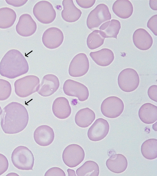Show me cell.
Returning <instances> with one entry per match:
<instances>
[{
    "instance_id": "1",
    "label": "cell",
    "mask_w": 157,
    "mask_h": 176,
    "mask_svg": "<svg viewBox=\"0 0 157 176\" xmlns=\"http://www.w3.org/2000/svg\"><path fill=\"white\" fill-rule=\"evenodd\" d=\"M29 119L28 113L25 107L18 102H12L2 110L1 126L6 134H17L25 128Z\"/></svg>"
},
{
    "instance_id": "2",
    "label": "cell",
    "mask_w": 157,
    "mask_h": 176,
    "mask_svg": "<svg viewBox=\"0 0 157 176\" xmlns=\"http://www.w3.org/2000/svg\"><path fill=\"white\" fill-rule=\"evenodd\" d=\"M28 63L22 53L16 49L6 52L0 62V74L9 79H14L27 73Z\"/></svg>"
},
{
    "instance_id": "3",
    "label": "cell",
    "mask_w": 157,
    "mask_h": 176,
    "mask_svg": "<svg viewBox=\"0 0 157 176\" xmlns=\"http://www.w3.org/2000/svg\"><path fill=\"white\" fill-rule=\"evenodd\" d=\"M11 161L17 169L22 170H33L34 158L32 152L27 147L19 146L12 152Z\"/></svg>"
},
{
    "instance_id": "4",
    "label": "cell",
    "mask_w": 157,
    "mask_h": 176,
    "mask_svg": "<svg viewBox=\"0 0 157 176\" xmlns=\"http://www.w3.org/2000/svg\"><path fill=\"white\" fill-rule=\"evenodd\" d=\"M40 82L39 78L33 75L17 79L14 83L15 92L19 97H26L37 91Z\"/></svg>"
},
{
    "instance_id": "5",
    "label": "cell",
    "mask_w": 157,
    "mask_h": 176,
    "mask_svg": "<svg viewBox=\"0 0 157 176\" xmlns=\"http://www.w3.org/2000/svg\"><path fill=\"white\" fill-rule=\"evenodd\" d=\"M140 77L137 72L132 68L122 70L118 77L117 82L120 88L126 92L136 90L140 83Z\"/></svg>"
},
{
    "instance_id": "6",
    "label": "cell",
    "mask_w": 157,
    "mask_h": 176,
    "mask_svg": "<svg viewBox=\"0 0 157 176\" xmlns=\"http://www.w3.org/2000/svg\"><path fill=\"white\" fill-rule=\"evenodd\" d=\"M33 13L39 22L44 24L51 23L56 16L53 6L47 1H40L36 3L33 7Z\"/></svg>"
},
{
    "instance_id": "7",
    "label": "cell",
    "mask_w": 157,
    "mask_h": 176,
    "mask_svg": "<svg viewBox=\"0 0 157 176\" xmlns=\"http://www.w3.org/2000/svg\"><path fill=\"white\" fill-rule=\"evenodd\" d=\"M111 19V15L107 6L104 4H100L88 15L86 20L87 26L91 30L98 27L103 23Z\"/></svg>"
},
{
    "instance_id": "8",
    "label": "cell",
    "mask_w": 157,
    "mask_h": 176,
    "mask_svg": "<svg viewBox=\"0 0 157 176\" xmlns=\"http://www.w3.org/2000/svg\"><path fill=\"white\" fill-rule=\"evenodd\" d=\"M85 153L83 148L76 144H71L67 146L62 154L64 163L72 168L79 165L84 160Z\"/></svg>"
},
{
    "instance_id": "9",
    "label": "cell",
    "mask_w": 157,
    "mask_h": 176,
    "mask_svg": "<svg viewBox=\"0 0 157 176\" xmlns=\"http://www.w3.org/2000/svg\"><path fill=\"white\" fill-rule=\"evenodd\" d=\"M124 105L123 101L116 96H112L105 99L101 105V112L106 117L115 118L123 112Z\"/></svg>"
},
{
    "instance_id": "10",
    "label": "cell",
    "mask_w": 157,
    "mask_h": 176,
    "mask_svg": "<svg viewBox=\"0 0 157 176\" xmlns=\"http://www.w3.org/2000/svg\"><path fill=\"white\" fill-rule=\"evenodd\" d=\"M63 90L67 95L76 97L81 101H86L89 96V90L86 86L81 83L71 79L65 81Z\"/></svg>"
},
{
    "instance_id": "11",
    "label": "cell",
    "mask_w": 157,
    "mask_h": 176,
    "mask_svg": "<svg viewBox=\"0 0 157 176\" xmlns=\"http://www.w3.org/2000/svg\"><path fill=\"white\" fill-rule=\"evenodd\" d=\"M89 62L86 55L80 53L75 55L69 65L68 72L71 77H77L83 76L88 71Z\"/></svg>"
},
{
    "instance_id": "12",
    "label": "cell",
    "mask_w": 157,
    "mask_h": 176,
    "mask_svg": "<svg viewBox=\"0 0 157 176\" xmlns=\"http://www.w3.org/2000/svg\"><path fill=\"white\" fill-rule=\"evenodd\" d=\"M64 35L59 28L52 27L46 29L43 33L42 40L44 45L47 48L54 49L59 47L62 43Z\"/></svg>"
},
{
    "instance_id": "13",
    "label": "cell",
    "mask_w": 157,
    "mask_h": 176,
    "mask_svg": "<svg viewBox=\"0 0 157 176\" xmlns=\"http://www.w3.org/2000/svg\"><path fill=\"white\" fill-rule=\"evenodd\" d=\"M109 129V124L106 120L102 118H98L89 129L88 137L93 141H100L106 137Z\"/></svg>"
},
{
    "instance_id": "14",
    "label": "cell",
    "mask_w": 157,
    "mask_h": 176,
    "mask_svg": "<svg viewBox=\"0 0 157 176\" xmlns=\"http://www.w3.org/2000/svg\"><path fill=\"white\" fill-rule=\"evenodd\" d=\"M37 25L31 16L28 13L21 15L16 26V30L19 35L24 37L31 36L36 31Z\"/></svg>"
},
{
    "instance_id": "15",
    "label": "cell",
    "mask_w": 157,
    "mask_h": 176,
    "mask_svg": "<svg viewBox=\"0 0 157 176\" xmlns=\"http://www.w3.org/2000/svg\"><path fill=\"white\" fill-rule=\"evenodd\" d=\"M59 86V82L56 75L47 74L43 77L37 92L42 96H49L56 91Z\"/></svg>"
},
{
    "instance_id": "16",
    "label": "cell",
    "mask_w": 157,
    "mask_h": 176,
    "mask_svg": "<svg viewBox=\"0 0 157 176\" xmlns=\"http://www.w3.org/2000/svg\"><path fill=\"white\" fill-rule=\"evenodd\" d=\"M55 137L54 133L52 128L47 125H42L38 127L33 134V137L36 142L42 146H47L53 141Z\"/></svg>"
},
{
    "instance_id": "17",
    "label": "cell",
    "mask_w": 157,
    "mask_h": 176,
    "mask_svg": "<svg viewBox=\"0 0 157 176\" xmlns=\"http://www.w3.org/2000/svg\"><path fill=\"white\" fill-rule=\"evenodd\" d=\"M132 40L135 46L139 49L142 50L149 49L153 42L151 36L146 30L143 28H138L134 32Z\"/></svg>"
},
{
    "instance_id": "18",
    "label": "cell",
    "mask_w": 157,
    "mask_h": 176,
    "mask_svg": "<svg viewBox=\"0 0 157 176\" xmlns=\"http://www.w3.org/2000/svg\"><path fill=\"white\" fill-rule=\"evenodd\" d=\"M52 109L54 116L60 119L67 118L71 112L68 101L65 97H57L54 100Z\"/></svg>"
},
{
    "instance_id": "19",
    "label": "cell",
    "mask_w": 157,
    "mask_h": 176,
    "mask_svg": "<svg viewBox=\"0 0 157 176\" xmlns=\"http://www.w3.org/2000/svg\"><path fill=\"white\" fill-rule=\"evenodd\" d=\"M62 4L63 9L61 15L64 21L72 23L79 19L82 14V11L75 6L73 0H63Z\"/></svg>"
},
{
    "instance_id": "20",
    "label": "cell",
    "mask_w": 157,
    "mask_h": 176,
    "mask_svg": "<svg viewBox=\"0 0 157 176\" xmlns=\"http://www.w3.org/2000/svg\"><path fill=\"white\" fill-rule=\"evenodd\" d=\"M128 161L125 157L121 154L112 155L106 160V166L109 170L116 174L125 171L128 167Z\"/></svg>"
},
{
    "instance_id": "21",
    "label": "cell",
    "mask_w": 157,
    "mask_h": 176,
    "mask_svg": "<svg viewBox=\"0 0 157 176\" xmlns=\"http://www.w3.org/2000/svg\"><path fill=\"white\" fill-rule=\"evenodd\" d=\"M89 55L97 65L102 67L109 65L114 58L113 52L108 48H103L97 51L91 52Z\"/></svg>"
},
{
    "instance_id": "22",
    "label": "cell",
    "mask_w": 157,
    "mask_h": 176,
    "mask_svg": "<svg viewBox=\"0 0 157 176\" xmlns=\"http://www.w3.org/2000/svg\"><path fill=\"white\" fill-rule=\"evenodd\" d=\"M138 115L144 123L147 124L154 123L157 120V107L150 103H145L140 108Z\"/></svg>"
},
{
    "instance_id": "23",
    "label": "cell",
    "mask_w": 157,
    "mask_h": 176,
    "mask_svg": "<svg viewBox=\"0 0 157 176\" xmlns=\"http://www.w3.org/2000/svg\"><path fill=\"white\" fill-rule=\"evenodd\" d=\"M113 13L118 17L124 19L130 17L133 12V6L129 0H117L112 6Z\"/></svg>"
},
{
    "instance_id": "24",
    "label": "cell",
    "mask_w": 157,
    "mask_h": 176,
    "mask_svg": "<svg viewBox=\"0 0 157 176\" xmlns=\"http://www.w3.org/2000/svg\"><path fill=\"white\" fill-rule=\"evenodd\" d=\"M95 118L94 112L88 108L81 109L76 113L75 116V122L76 125L82 128H86L90 125Z\"/></svg>"
},
{
    "instance_id": "25",
    "label": "cell",
    "mask_w": 157,
    "mask_h": 176,
    "mask_svg": "<svg viewBox=\"0 0 157 176\" xmlns=\"http://www.w3.org/2000/svg\"><path fill=\"white\" fill-rule=\"evenodd\" d=\"M121 28L120 22L117 20L112 19L103 24L100 27L99 29L105 38H112L117 39Z\"/></svg>"
},
{
    "instance_id": "26",
    "label": "cell",
    "mask_w": 157,
    "mask_h": 176,
    "mask_svg": "<svg viewBox=\"0 0 157 176\" xmlns=\"http://www.w3.org/2000/svg\"><path fill=\"white\" fill-rule=\"evenodd\" d=\"M17 15L12 9L7 7L0 8V28L6 29L13 26Z\"/></svg>"
},
{
    "instance_id": "27",
    "label": "cell",
    "mask_w": 157,
    "mask_h": 176,
    "mask_svg": "<svg viewBox=\"0 0 157 176\" xmlns=\"http://www.w3.org/2000/svg\"><path fill=\"white\" fill-rule=\"evenodd\" d=\"M141 151L143 156L148 160H153L157 157V140L151 138L144 141L141 146Z\"/></svg>"
},
{
    "instance_id": "28",
    "label": "cell",
    "mask_w": 157,
    "mask_h": 176,
    "mask_svg": "<svg viewBox=\"0 0 157 176\" xmlns=\"http://www.w3.org/2000/svg\"><path fill=\"white\" fill-rule=\"evenodd\" d=\"M76 172L78 176H98L99 173V166L94 161H87L76 170Z\"/></svg>"
},
{
    "instance_id": "29",
    "label": "cell",
    "mask_w": 157,
    "mask_h": 176,
    "mask_svg": "<svg viewBox=\"0 0 157 176\" xmlns=\"http://www.w3.org/2000/svg\"><path fill=\"white\" fill-rule=\"evenodd\" d=\"M105 38L100 30H95L90 33L87 38V46L90 50L96 49L103 44Z\"/></svg>"
},
{
    "instance_id": "30",
    "label": "cell",
    "mask_w": 157,
    "mask_h": 176,
    "mask_svg": "<svg viewBox=\"0 0 157 176\" xmlns=\"http://www.w3.org/2000/svg\"><path fill=\"white\" fill-rule=\"evenodd\" d=\"M12 92V87L10 83L7 80L0 79V101L8 99Z\"/></svg>"
},
{
    "instance_id": "31",
    "label": "cell",
    "mask_w": 157,
    "mask_h": 176,
    "mask_svg": "<svg viewBox=\"0 0 157 176\" xmlns=\"http://www.w3.org/2000/svg\"><path fill=\"white\" fill-rule=\"evenodd\" d=\"M157 15L155 14L148 20L147 26L156 36L157 35Z\"/></svg>"
},
{
    "instance_id": "32",
    "label": "cell",
    "mask_w": 157,
    "mask_h": 176,
    "mask_svg": "<svg viewBox=\"0 0 157 176\" xmlns=\"http://www.w3.org/2000/svg\"><path fill=\"white\" fill-rule=\"evenodd\" d=\"M65 176L66 174L59 167H54L49 169L45 173L44 176Z\"/></svg>"
},
{
    "instance_id": "33",
    "label": "cell",
    "mask_w": 157,
    "mask_h": 176,
    "mask_svg": "<svg viewBox=\"0 0 157 176\" xmlns=\"http://www.w3.org/2000/svg\"><path fill=\"white\" fill-rule=\"evenodd\" d=\"M9 162L7 159L4 155L0 153V175H1L8 169Z\"/></svg>"
},
{
    "instance_id": "34",
    "label": "cell",
    "mask_w": 157,
    "mask_h": 176,
    "mask_svg": "<svg viewBox=\"0 0 157 176\" xmlns=\"http://www.w3.org/2000/svg\"><path fill=\"white\" fill-rule=\"evenodd\" d=\"M149 97L152 100L157 102V86L153 85L151 86L147 91Z\"/></svg>"
},
{
    "instance_id": "35",
    "label": "cell",
    "mask_w": 157,
    "mask_h": 176,
    "mask_svg": "<svg viewBox=\"0 0 157 176\" xmlns=\"http://www.w3.org/2000/svg\"><path fill=\"white\" fill-rule=\"evenodd\" d=\"M77 4L81 8L87 9L91 7L94 4L95 0H76Z\"/></svg>"
},
{
    "instance_id": "36",
    "label": "cell",
    "mask_w": 157,
    "mask_h": 176,
    "mask_svg": "<svg viewBox=\"0 0 157 176\" xmlns=\"http://www.w3.org/2000/svg\"><path fill=\"white\" fill-rule=\"evenodd\" d=\"M27 1H6L8 4L16 7L22 6Z\"/></svg>"
},
{
    "instance_id": "37",
    "label": "cell",
    "mask_w": 157,
    "mask_h": 176,
    "mask_svg": "<svg viewBox=\"0 0 157 176\" xmlns=\"http://www.w3.org/2000/svg\"><path fill=\"white\" fill-rule=\"evenodd\" d=\"M157 0L149 1V6L150 8L153 10H157Z\"/></svg>"
},
{
    "instance_id": "38",
    "label": "cell",
    "mask_w": 157,
    "mask_h": 176,
    "mask_svg": "<svg viewBox=\"0 0 157 176\" xmlns=\"http://www.w3.org/2000/svg\"><path fill=\"white\" fill-rule=\"evenodd\" d=\"M67 172L68 173V176H76V175L75 173V172L74 170L71 169H68L67 170Z\"/></svg>"
},
{
    "instance_id": "39",
    "label": "cell",
    "mask_w": 157,
    "mask_h": 176,
    "mask_svg": "<svg viewBox=\"0 0 157 176\" xmlns=\"http://www.w3.org/2000/svg\"><path fill=\"white\" fill-rule=\"evenodd\" d=\"M2 111V109L1 106H0V115H1Z\"/></svg>"
}]
</instances>
